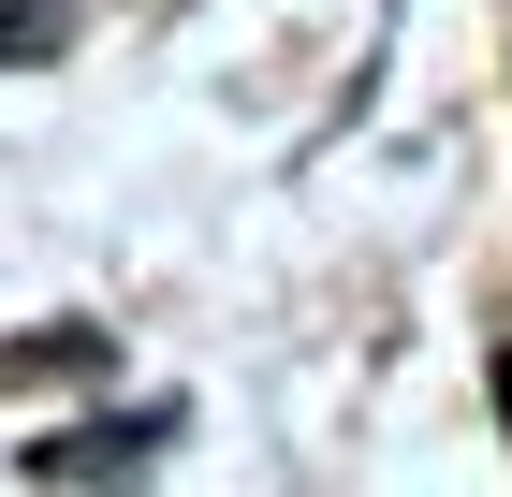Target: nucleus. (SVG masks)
<instances>
[{
    "label": "nucleus",
    "instance_id": "obj_1",
    "mask_svg": "<svg viewBox=\"0 0 512 497\" xmlns=\"http://www.w3.org/2000/svg\"><path fill=\"white\" fill-rule=\"evenodd\" d=\"M59 30H74L59 0H0V59H59Z\"/></svg>",
    "mask_w": 512,
    "mask_h": 497
},
{
    "label": "nucleus",
    "instance_id": "obj_2",
    "mask_svg": "<svg viewBox=\"0 0 512 497\" xmlns=\"http://www.w3.org/2000/svg\"><path fill=\"white\" fill-rule=\"evenodd\" d=\"M498 410H512V351H498Z\"/></svg>",
    "mask_w": 512,
    "mask_h": 497
}]
</instances>
